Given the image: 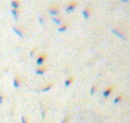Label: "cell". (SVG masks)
<instances>
[{
    "instance_id": "ba28073f",
    "label": "cell",
    "mask_w": 130,
    "mask_h": 123,
    "mask_svg": "<svg viewBox=\"0 0 130 123\" xmlns=\"http://www.w3.org/2000/svg\"><path fill=\"white\" fill-rule=\"evenodd\" d=\"M52 87V83H49V84H47V85H46V87L43 88V89H42V90H43V91H47V90H49Z\"/></svg>"
},
{
    "instance_id": "52a82bcc",
    "label": "cell",
    "mask_w": 130,
    "mask_h": 123,
    "mask_svg": "<svg viewBox=\"0 0 130 123\" xmlns=\"http://www.w3.org/2000/svg\"><path fill=\"white\" fill-rule=\"evenodd\" d=\"M73 80H74V78H73V76H71V78H69L67 79V80H66V81H65V84H66V85H69V84L71 83L72 81H73Z\"/></svg>"
},
{
    "instance_id": "8fae6325",
    "label": "cell",
    "mask_w": 130,
    "mask_h": 123,
    "mask_svg": "<svg viewBox=\"0 0 130 123\" xmlns=\"http://www.w3.org/2000/svg\"><path fill=\"white\" fill-rule=\"evenodd\" d=\"M67 121H69V117L66 116V117H65V119H64V121H63V123H66V122H67Z\"/></svg>"
},
{
    "instance_id": "9c48e42d",
    "label": "cell",
    "mask_w": 130,
    "mask_h": 123,
    "mask_svg": "<svg viewBox=\"0 0 130 123\" xmlns=\"http://www.w3.org/2000/svg\"><path fill=\"white\" fill-rule=\"evenodd\" d=\"M122 97H123V95H120V96H117V99L114 100V103H119V102L121 100V98H122Z\"/></svg>"
},
{
    "instance_id": "8992f818",
    "label": "cell",
    "mask_w": 130,
    "mask_h": 123,
    "mask_svg": "<svg viewBox=\"0 0 130 123\" xmlns=\"http://www.w3.org/2000/svg\"><path fill=\"white\" fill-rule=\"evenodd\" d=\"M89 13H90V9H89V8H86V9H85V13H83V15H85V16L87 17V18L89 17Z\"/></svg>"
},
{
    "instance_id": "7a4b0ae2",
    "label": "cell",
    "mask_w": 130,
    "mask_h": 123,
    "mask_svg": "<svg viewBox=\"0 0 130 123\" xmlns=\"http://www.w3.org/2000/svg\"><path fill=\"white\" fill-rule=\"evenodd\" d=\"M113 91V87H110L108 89H106L104 91V97H107V96H110V93Z\"/></svg>"
},
{
    "instance_id": "277c9868",
    "label": "cell",
    "mask_w": 130,
    "mask_h": 123,
    "mask_svg": "<svg viewBox=\"0 0 130 123\" xmlns=\"http://www.w3.org/2000/svg\"><path fill=\"white\" fill-rule=\"evenodd\" d=\"M47 70H48V67H47V66H45V67H41V68H39V70L37 71V73H38V74H40V73H41V74H42V73H43V72H46Z\"/></svg>"
},
{
    "instance_id": "6da1fadb",
    "label": "cell",
    "mask_w": 130,
    "mask_h": 123,
    "mask_svg": "<svg viewBox=\"0 0 130 123\" xmlns=\"http://www.w3.org/2000/svg\"><path fill=\"white\" fill-rule=\"evenodd\" d=\"M46 59V54H42L41 56H40L39 58H38V60H37V63H38V65H41L43 62H45Z\"/></svg>"
},
{
    "instance_id": "3957f363",
    "label": "cell",
    "mask_w": 130,
    "mask_h": 123,
    "mask_svg": "<svg viewBox=\"0 0 130 123\" xmlns=\"http://www.w3.org/2000/svg\"><path fill=\"white\" fill-rule=\"evenodd\" d=\"M67 26H69V24H67V23H63V24H62V25L59 26V31H64V30H66V27H67Z\"/></svg>"
},
{
    "instance_id": "5b68a950",
    "label": "cell",
    "mask_w": 130,
    "mask_h": 123,
    "mask_svg": "<svg viewBox=\"0 0 130 123\" xmlns=\"http://www.w3.org/2000/svg\"><path fill=\"white\" fill-rule=\"evenodd\" d=\"M77 5H78L77 2H72V4H70V5L67 6V10H71V9H73V8L77 6Z\"/></svg>"
},
{
    "instance_id": "30bf717a",
    "label": "cell",
    "mask_w": 130,
    "mask_h": 123,
    "mask_svg": "<svg viewBox=\"0 0 130 123\" xmlns=\"http://www.w3.org/2000/svg\"><path fill=\"white\" fill-rule=\"evenodd\" d=\"M95 89H97V84H94V85H92V88H91V93H94Z\"/></svg>"
}]
</instances>
